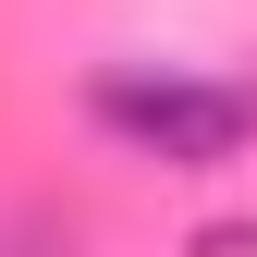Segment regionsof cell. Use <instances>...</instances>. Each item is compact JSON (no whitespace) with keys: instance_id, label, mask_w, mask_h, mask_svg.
Wrapping results in <instances>:
<instances>
[{"instance_id":"obj_1","label":"cell","mask_w":257,"mask_h":257,"mask_svg":"<svg viewBox=\"0 0 257 257\" xmlns=\"http://www.w3.org/2000/svg\"><path fill=\"white\" fill-rule=\"evenodd\" d=\"M98 122H110L122 147L172 159V172H208V159H233L257 135V98L196 86V74H98Z\"/></svg>"}]
</instances>
